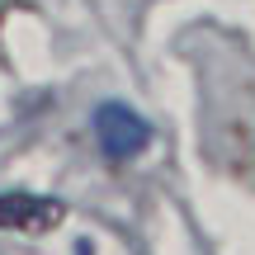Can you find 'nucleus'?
I'll list each match as a JSON object with an SVG mask.
<instances>
[{
	"label": "nucleus",
	"mask_w": 255,
	"mask_h": 255,
	"mask_svg": "<svg viewBox=\"0 0 255 255\" xmlns=\"http://www.w3.org/2000/svg\"><path fill=\"white\" fill-rule=\"evenodd\" d=\"M95 142L109 161H132V156L146 151L151 142V128H146L142 114H132L128 104H100L95 109Z\"/></svg>",
	"instance_id": "obj_1"
},
{
	"label": "nucleus",
	"mask_w": 255,
	"mask_h": 255,
	"mask_svg": "<svg viewBox=\"0 0 255 255\" xmlns=\"http://www.w3.org/2000/svg\"><path fill=\"white\" fill-rule=\"evenodd\" d=\"M66 218L57 199H38V194H0V232H52Z\"/></svg>",
	"instance_id": "obj_2"
}]
</instances>
